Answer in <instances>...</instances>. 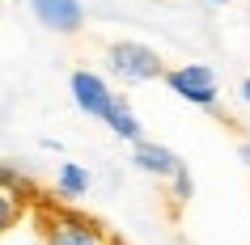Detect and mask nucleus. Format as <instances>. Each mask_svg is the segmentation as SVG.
Segmentation results:
<instances>
[{
	"instance_id": "obj_1",
	"label": "nucleus",
	"mask_w": 250,
	"mask_h": 245,
	"mask_svg": "<svg viewBox=\"0 0 250 245\" xmlns=\"http://www.w3.org/2000/svg\"><path fill=\"white\" fill-rule=\"evenodd\" d=\"M106 68H110L119 80H127V85H148V80L166 76L161 55L153 51L148 42H136V38L110 42V47H106Z\"/></svg>"
},
{
	"instance_id": "obj_2",
	"label": "nucleus",
	"mask_w": 250,
	"mask_h": 245,
	"mask_svg": "<svg viewBox=\"0 0 250 245\" xmlns=\"http://www.w3.org/2000/svg\"><path fill=\"white\" fill-rule=\"evenodd\" d=\"M42 241L47 245H106L110 237L102 232V224L77 207H51L42 216Z\"/></svg>"
},
{
	"instance_id": "obj_3",
	"label": "nucleus",
	"mask_w": 250,
	"mask_h": 245,
	"mask_svg": "<svg viewBox=\"0 0 250 245\" xmlns=\"http://www.w3.org/2000/svg\"><path fill=\"white\" fill-rule=\"evenodd\" d=\"M166 85L178 102L195 106V110H216L221 106V80L208 64H183L166 72Z\"/></svg>"
},
{
	"instance_id": "obj_4",
	"label": "nucleus",
	"mask_w": 250,
	"mask_h": 245,
	"mask_svg": "<svg viewBox=\"0 0 250 245\" xmlns=\"http://www.w3.org/2000/svg\"><path fill=\"white\" fill-rule=\"evenodd\" d=\"M68 93H72V106H77L81 114L98 118V123H106L110 110H115V102H119V93L110 89V80L102 72H93V68H77L68 76Z\"/></svg>"
},
{
	"instance_id": "obj_5",
	"label": "nucleus",
	"mask_w": 250,
	"mask_h": 245,
	"mask_svg": "<svg viewBox=\"0 0 250 245\" xmlns=\"http://www.w3.org/2000/svg\"><path fill=\"white\" fill-rule=\"evenodd\" d=\"M30 13L39 17V26L55 34H77L85 26V4L81 0H30Z\"/></svg>"
},
{
	"instance_id": "obj_6",
	"label": "nucleus",
	"mask_w": 250,
	"mask_h": 245,
	"mask_svg": "<svg viewBox=\"0 0 250 245\" xmlns=\"http://www.w3.org/2000/svg\"><path fill=\"white\" fill-rule=\"evenodd\" d=\"M132 165L140 169V173H148V178H161V182H170L178 169H183V161H178V152H170L166 144L157 140H140L132 148Z\"/></svg>"
},
{
	"instance_id": "obj_7",
	"label": "nucleus",
	"mask_w": 250,
	"mask_h": 245,
	"mask_svg": "<svg viewBox=\"0 0 250 245\" xmlns=\"http://www.w3.org/2000/svg\"><path fill=\"white\" fill-rule=\"evenodd\" d=\"M89 186H93V173L81 165V161H60V169H55V194H60L64 203L89 194Z\"/></svg>"
},
{
	"instance_id": "obj_8",
	"label": "nucleus",
	"mask_w": 250,
	"mask_h": 245,
	"mask_svg": "<svg viewBox=\"0 0 250 245\" xmlns=\"http://www.w3.org/2000/svg\"><path fill=\"white\" fill-rule=\"evenodd\" d=\"M106 127L115 131L119 140H127V144H132V148H136V144H140V140H145V123L136 118L132 102H127L123 93H119V102H115V110H110V118H106Z\"/></svg>"
},
{
	"instance_id": "obj_9",
	"label": "nucleus",
	"mask_w": 250,
	"mask_h": 245,
	"mask_svg": "<svg viewBox=\"0 0 250 245\" xmlns=\"http://www.w3.org/2000/svg\"><path fill=\"white\" fill-rule=\"evenodd\" d=\"M170 194H174V203H187L191 194H195V178H191V169H187V161H183V169L170 178Z\"/></svg>"
},
{
	"instance_id": "obj_10",
	"label": "nucleus",
	"mask_w": 250,
	"mask_h": 245,
	"mask_svg": "<svg viewBox=\"0 0 250 245\" xmlns=\"http://www.w3.org/2000/svg\"><path fill=\"white\" fill-rule=\"evenodd\" d=\"M237 156H242V161L250 165V140H242V144H237Z\"/></svg>"
},
{
	"instance_id": "obj_11",
	"label": "nucleus",
	"mask_w": 250,
	"mask_h": 245,
	"mask_svg": "<svg viewBox=\"0 0 250 245\" xmlns=\"http://www.w3.org/2000/svg\"><path fill=\"white\" fill-rule=\"evenodd\" d=\"M242 97H246V102H250V80H242Z\"/></svg>"
},
{
	"instance_id": "obj_12",
	"label": "nucleus",
	"mask_w": 250,
	"mask_h": 245,
	"mask_svg": "<svg viewBox=\"0 0 250 245\" xmlns=\"http://www.w3.org/2000/svg\"><path fill=\"white\" fill-rule=\"evenodd\" d=\"M208 4H233V0H208Z\"/></svg>"
},
{
	"instance_id": "obj_13",
	"label": "nucleus",
	"mask_w": 250,
	"mask_h": 245,
	"mask_svg": "<svg viewBox=\"0 0 250 245\" xmlns=\"http://www.w3.org/2000/svg\"><path fill=\"white\" fill-rule=\"evenodd\" d=\"M106 245H123V241H106Z\"/></svg>"
}]
</instances>
